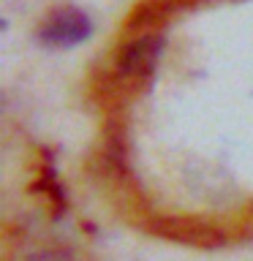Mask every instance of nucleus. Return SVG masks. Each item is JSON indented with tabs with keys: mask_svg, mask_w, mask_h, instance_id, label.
Segmentation results:
<instances>
[{
	"mask_svg": "<svg viewBox=\"0 0 253 261\" xmlns=\"http://www.w3.org/2000/svg\"><path fill=\"white\" fill-rule=\"evenodd\" d=\"M93 24H90L87 14H82L73 6H63L52 11L44 19L38 30V38L44 46H55V49H65V46H77L85 38H90Z\"/></svg>",
	"mask_w": 253,
	"mask_h": 261,
	"instance_id": "obj_1",
	"label": "nucleus"
},
{
	"mask_svg": "<svg viewBox=\"0 0 253 261\" xmlns=\"http://www.w3.org/2000/svg\"><path fill=\"white\" fill-rule=\"evenodd\" d=\"M161 49H163V44L158 36H144V38L131 41L120 52V71L125 76H147L158 65Z\"/></svg>",
	"mask_w": 253,
	"mask_h": 261,
	"instance_id": "obj_2",
	"label": "nucleus"
},
{
	"mask_svg": "<svg viewBox=\"0 0 253 261\" xmlns=\"http://www.w3.org/2000/svg\"><path fill=\"white\" fill-rule=\"evenodd\" d=\"M19 261H73V256L63 248H41V250L24 253Z\"/></svg>",
	"mask_w": 253,
	"mask_h": 261,
	"instance_id": "obj_3",
	"label": "nucleus"
}]
</instances>
